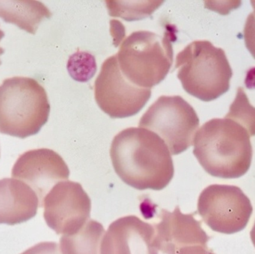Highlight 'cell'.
<instances>
[{
    "label": "cell",
    "mask_w": 255,
    "mask_h": 254,
    "mask_svg": "<svg viewBox=\"0 0 255 254\" xmlns=\"http://www.w3.org/2000/svg\"><path fill=\"white\" fill-rule=\"evenodd\" d=\"M110 156L118 177L133 189L162 190L173 178L169 148L157 134L144 128L120 132L112 141Z\"/></svg>",
    "instance_id": "cell-1"
},
{
    "label": "cell",
    "mask_w": 255,
    "mask_h": 254,
    "mask_svg": "<svg viewBox=\"0 0 255 254\" xmlns=\"http://www.w3.org/2000/svg\"><path fill=\"white\" fill-rule=\"evenodd\" d=\"M251 135L244 125L232 119L214 118L195 134L193 154L213 177L235 179L247 174L253 160Z\"/></svg>",
    "instance_id": "cell-2"
},
{
    "label": "cell",
    "mask_w": 255,
    "mask_h": 254,
    "mask_svg": "<svg viewBox=\"0 0 255 254\" xmlns=\"http://www.w3.org/2000/svg\"><path fill=\"white\" fill-rule=\"evenodd\" d=\"M175 68L183 88L190 95L209 102L230 88L233 76L226 52L208 40H196L176 56Z\"/></svg>",
    "instance_id": "cell-3"
},
{
    "label": "cell",
    "mask_w": 255,
    "mask_h": 254,
    "mask_svg": "<svg viewBox=\"0 0 255 254\" xmlns=\"http://www.w3.org/2000/svg\"><path fill=\"white\" fill-rule=\"evenodd\" d=\"M50 104L46 90L35 79L14 76L0 85V132L23 138L46 124Z\"/></svg>",
    "instance_id": "cell-4"
},
{
    "label": "cell",
    "mask_w": 255,
    "mask_h": 254,
    "mask_svg": "<svg viewBox=\"0 0 255 254\" xmlns=\"http://www.w3.org/2000/svg\"><path fill=\"white\" fill-rule=\"evenodd\" d=\"M117 56L127 79L151 89L166 78L173 63L171 33L161 36L148 31L132 32L123 42Z\"/></svg>",
    "instance_id": "cell-5"
},
{
    "label": "cell",
    "mask_w": 255,
    "mask_h": 254,
    "mask_svg": "<svg viewBox=\"0 0 255 254\" xmlns=\"http://www.w3.org/2000/svg\"><path fill=\"white\" fill-rule=\"evenodd\" d=\"M199 126L195 109L180 96H161L142 115L139 127L157 134L171 155H178L193 144Z\"/></svg>",
    "instance_id": "cell-6"
},
{
    "label": "cell",
    "mask_w": 255,
    "mask_h": 254,
    "mask_svg": "<svg viewBox=\"0 0 255 254\" xmlns=\"http://www.w3.org/2000/svg\"><path fill=\"white\" fill-rule=\"evenodd\" d=\"M250 198L238 186L211 185L198 200V213L215 232L234 234L247 228L253 214Z\"/></svg>",
    "instance_id": "cell-7"
},
{
    "label": "cell",
    "mask_w": 255,
    "mask_h": 254,
    "mask_svg": "<svg viewBox=\"0 0 255 254\" xmlns=\"http://www.w3.org/2000/svg\"><path fill=\"white\" fill-rule=\"evenodd\" d=\"M151 95V89L134 85L123 74L117 55L103 62L94 84V96L99 107L111 118L136 115Z\"/></svg>",
    "instance_id": "cell-8"
},
{
    "label": "cell",
    "mask_w": 255,
    "mask_h": 254,
    "mask_svg": "<svg viewBox=\"0 0 255 254\" xmlns=\"http://www.w3.org/2000/svg\"><path fill=\"white\" fill-rule=\"evenodd\" d=\"M42 207L46 225L58 235L76 234L91 217V198L80 183L70 180L55 185Z\"/></svg>",
    "instance_id": "cell-9"
},
{
    "label": "cell",
    "mask_w": 255,
    "mask_h": 254,
    "mask_svg": "<svg viewBox=\"0 0 255 254\" xmlns=\"http://www.w3.org/2000/svg\"><path fill=\"white\" fill-rule=\"evenodd\" d=\"M12 177L26 183L38 197L39 207L45 197L60 182L68 180L70 170L63 158L54 150L36 149L18 158L12 169Z\"/></svg>",
    "instance_id": "cell-10"
},
{
    "label": "cell",
    "mask_w": 255,
    "mask_h": 254,
    "mask_svg": "<svg viewBox=\"0 0 255 254\" xmlns=\"http://www.w3.org/2000/svg\"><path fill=\"white\" fill-rule=\"evenodd\" d=\"M196 213L184 214L179 207L173 212L163 210L160 221L154 225L155 246L163 254H178L189 246H207L210 237L202 229L201 222L194 218Z\"/></svg>",
    "instance_id": "cell-11"
},
{
    "label": "cell",
    "mask_w": 255,
    "mask_h": 254,
    "mask_svg": "<svg viewBox=\"0 0 255 254\" xmlns=\"http://www.w3.org/2000/svg\"><path fill=\"white\" fill-rule=\"evenodd\" d=\"M154 226L135 216H125L109 227L100 254H158Z\"/></svg>",
    "instance_id": "cell-12"
},
{
    "label": "cell",
    "mask_w": 255,
    "mask_h": 254,
    "mask_svg": "<svg viewBox=\"0 0 255 254\" xmlns=\"http://www.w3.org/2000/svg\"><path fill=\"white\" fill-rule=\"evenodd\" d=\"M38 197L29 186L15 178L0 180V225L28 222L37 215Z\"/></svg>",
    "instance_id": "cell-13"
},
{
    "label": "cell",
    "mask_w": 255,
    "mask_h": 254,
    "mask_svg": "<svg viewBox=\"0 0 255 254\" xmlns=\"http://www.w3.org/2000/svg\"><path fill=\"white\" fill-rule=\"evenodd\" d=\"M51 16L50 10L40 1L0 0V17L32 34H35L41 21Z\"/></svg>",
    "instance_id": "cell-14"
},
{
    "label": "cell",
    "mask_w": 255,
    "mask_h": 254,
    "mask_svg": "<svg viewBox=\"0 0 255 254\" xmlns=\"http://www.w3.org/2000/svg\"><path fill=\"white\" fill-rule=\"evenodd\" d=\"M105 229L95 220H90L82 229L71 235H63L60 240L62 254H100Z\"/></svg>",
    "instance_id": "cell-15"
},
{
    "label": "cell",
    "mask_w": 255,
    "mask_h": 254,
    "mask_svg": "<svg viewBox=\"0 0 255 254\" xmlns=\"http://www.w3.org/2000/svg\"><path fill=\"white\" fill-rule=\"evenodd\" d=\"M226 117L241 123L248 129L251 136H255V108L250 103L242 88H238L236 98L231 105L229 113Z\"/></svg>",
    "instance_id": "cell-16"
},
{
    "label": "cell",
    "mask_w": 255,
    "mask_h": 254,
    "mask_svg": "<svg viewBox=\"0 0 255 254\" xmlns=\"http://www.w3.org/2000/svg\"><path fill=\"white\" fill-rule=\"evenodd\" d=\"M67 69L75 80L87 82L97 71L95 58L88 52H76L70 57L67 62Z\"/></svg>",
    "instance_id": "cell-17"
},
{
    "label": "cell",
    "mask_w": 255,
    "mask_h": 254,
    "mask_svg": "<svg viewBox=\"0 0 255 254\" xmlns=\"http://www.w3.org/2000/svg\"><path fill=\"white\" fill-rule=\"evenodd\" d=\"M246 46L255 59V16L251 13L247 17L244 29Z\"/></svg>",
    "instance_id": "cell-18"
},
{
    "label": "cell",
    "mask_w": 255,
    "mask_h": 254,
    "mask_svg": "<svg viewBox=\"0 0 255 254\" xmlns=\"http://www.w3.org/2000/svg\"><path fill=\"white\" fill-rule=\"evenodd\" d=\"M21 254H61L59 246L53 242H43L28 249Z\"/></svg>",
    "instance_id": "cell-19"
},
{
    "label": "cell",
    "mask_w": 255,
    "mask_h": 254,
    "mask_svg": "<svg viewBox=\"0 0 255 254\" xmlns=\"http://www.w3.org/2000/svg\"><path fill=\"white\" fill-rule=\"evenodd\" d=\"M178 254H215L208 249L201 246H189L181 249Z\"/></svg>",
    "instance_id": "cell-20"
},
{
    "label": "cell",
    "mask_w": 255,
    "mask_h": 254,
    "mask_svg": "<svg viewBox=\"0 0 255 254\" xmlns=\"http://www.w3.org/2000/svg\"><path fill=\"white\" fill-rule=\"evenodd\" d=\"M250 237H251L252 242L255 247V222L253 229H252L251 233H250Z\"/></svg>",
    "instance_id": "cell-21"
},
{
    "label": "cell",
    "mask_w": 255,
    "mask_h": 254,
    "mask_svg": "<svg viewBox=\"0 0 255 254\" xmlns=\"http://www.w3.org/2000/svg\"><path fill=\"white\" fill-rule=\"evenodd\" d=\"M4 36V32L3 31H1V29H0V41H1V38H2ZM4 49H3V48L0 47V55H2V54H4ZM1 61H0V65H1Z\"/></svg>",
    "instance_id": "cell-22"
}]
</instances>
